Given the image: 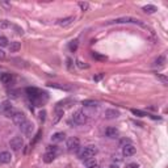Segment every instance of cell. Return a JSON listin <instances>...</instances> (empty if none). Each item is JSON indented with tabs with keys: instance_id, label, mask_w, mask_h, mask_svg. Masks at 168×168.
<instances>
[{
	"instance_id": "1",
	"label": "cell",
	"mask_w": 168,
	"mask_h": 168,
	"mask_svg": "<svg viewBox=\"0 0 168 168\" xmlns=\"http://www.w3.org/2000/svg\"><path fill=\"white\" fill-rule=\"evenodd\" d=\"M96 154H97V147L93 144H89V146H85L82 150V152L79 154V158L82 159L83 162H85V160H88V159H92Z\"/></svg>"
},
{
	"instance_id": "2",
	"label": "cell",
	"mask_w": 168,
	"mask_h": 168,
	"mask_svg": "<svg viewBox=\"0 0 168 168\" xmlns=\"http://www.w3.org/2000/svg\"><path fill=\"white\" fill-rule=\"evenodd\" d=\"M9 146H11V149L13 151H19L23 149V146H24V139H23V137H20V135H14L12 139L9 141Z\"/></svg>"
},
{
	"instance_id": "3",
	"label": "cell",
	"mask_w": 168,
	"mask_h": 168,
	"mask_svg": "<svg viewBox=\"0 0 168 168\" xmlns=\"http://www.w3.org/2000/svg\"><path fill=\"white\" fill-rule=\"evenodd\" d=\"M72 120H74L76 125H84V123L88 121V117H87V114L83 111H76L74 113V116H72Z\"/></svg>"
},
{
	"instance_id": "4",
	"label": "cell",
	"mask_w": 168,
	"mask_h": 168,
	"mask_svg": "<svg viewBox=\"0 0 168 168\" xmlns=\"http://www.w3.org/2000/svg\"><path fill=\"white\" fill-rule=\"evenodd\" d=\"M11 118H12V121H13V123H14V125H16V126H21V125H23V123L26 121V117H25V114L23 113V112H14L13 113V116L11 117Z\"/></svg>"
},
{
	"instance_id": "5",
	"label": "cell",
	"mask_w": 168,
	"mask_h": 168,
	"mask_svg": "<svg viewBox=\"0 0 168 168\" xmlns=\"http://www.w3.org/2000/svg\"><path fill=\"white\" fill-rule=\"evenodd\" d=\"M80 147V141H79V138L76 137H71L67 139V150L68 151H78Z\"/></svg>"
},
{
	"instance_id": "6",
	"label": "cell",
	"mask_w": 168,
	"mask_h": 168,
	"mask_svg": "<svg viewBox=\"0 0 168 168\" xmlns=\"http://www.w3.org/2000/svg\"><path fill=\"white\" fill-rule=\"evenodd\" d=\"M0 111H2L7 117H12L13 113L16 112V111L13 109V106L11 105L9 101H4V103H3L2 105H0Z\"/></svg>"
},
{
	"instance_id": "7",
	"label": "cell",
	"mask_w": 168,
	"mask_h": 168,
	"mask_svg": "<svg viewBox=\"0 0 168 168\" xmlns=\"http://www.w3.org/2000/svg\"><path fill=\"white\" fill-rule=\"evenodd\" d=\"M113 23H116V24H138V25L143 26V24L141 21L134 19V17H120V19H116Z\"/></svg>"
},
{
	"instance_id": "8",
	"label": "cell",
	"mask_w": 168,
	"mask_h": 168,
	"mask_svg": "<svg viewBox=\"0 0 168 168\" xmlns=\"http://www.w3.org/2000/svg\"><path fill=\"white\" fill-rule=\"evenodd\" d=\"M135 152H137V149L131 143H129V144H126V146H123L122 147V154L125 156H133Z\"/></svg>"
},
{
	"instance_id": "9",
	"label": "cell",
	"mask_w": 168,
	"mask_h": 168,
	"mask_svg": "<svg viewBox=\"0 0 168 168\" xmlns=\"http://www.w3.org/2000/svg\"><path fill=\"white\" fill-rule=\"evenodd\" d=\"M20 129H21V131L25 134V135H32V131H33V125H32V122H29L28 120L23 123V125L20 126Z\"/></svg>"
},
{
	"instance_id": "10",
	"label": "cell",
	"mask_w": 168,
	"mask_h": 168,
	"mask_svg": "<svg viewBox=\"0 0 168 168\" xmlns=\"http://www.w3.org/2000/svg\"><path fill=\"white\" fill-rule=\"evenodd\" d=\"M12 160V155L9 151H2L0 152V163L3 164H8Z\"/></svg>"
},
{
	"instance_id": "11",
	"label": "cell",
	"mask_w": 168,
	"mask_h": 168,
	"mask_svg": "<svg viewBox=\"0 0 168 168\" xmlns=\"http://www.w3.org/2000/svg\"><path fill=\"white\" fill-rule=\"evenodd\" d=\"M105 118L106 120H114V118H117V117L120 116V113L116 111V109H106L105 111Z\"/></svg>"
},
{
	"instance_id": "12",
	"label": "cell",
	"mask_w": 168,
	"mask_h": 168,
	"mask_svg": "<svg viewBox=\"0 0 168 168\" xmlns=\"http://www.w3.org/2000/svg\"><path fill=\"white\" fill-rule=\"evenodd\" d=\"M26 93L29 95V97H32L33 100L41 99V92L35 88H26Z\"/></svg>"
},
{
	"instance_id": "13",
	"label": "cell",
	"mask_w": 168,
	"mask_h": 168,
	"mask_svg": "<svg viewBox=\"0 0 168 168\" xmlns=\"http://www.w3.org/2000/svg\"><path fill=\"white\" fill-rule=\"evenodd\" d=\"M66 139V134L64 133H55L53 137H51V141L54 143H59V142H63Z\"/></svg>"
},
{
	"instance_id": "14",
	"label": "cell",
	"mask_w": 168,
	"mask_h": 168,
	"mask_svg": "<svg viewBox=\"0 0 168 168\" xmlns=\"http://www.w3.org/2000/svg\"><path fill=\"white\" fill-rule=\"evenodd\" d=\"M105 134H106V137H109V138H116L117 135H118V130H117L116 127H108V129L105 130Z\"/></svg>"
},
{
	"instance_id": "15",
	"label": "cell",
	"mask_w": 168,
	"mask_h": 168,
	"mask_svg": "<svg viewBox=\"0 0 168 168\" xmlns=\"http://www.w3.org/2000/svg\"><path fill=\"white\" fill-rule=\"evenodd\" d=\"M11 80H12V75L8 74V72H5V74H2V75H0V82L4 83V84L11 83Z\"/></svg>"
},
{
	"instance_id": "16",
	"label": "cell",
	"mask_w": 168,
	"mask_h": 168,
	"mask_svg": "<svg viewBox=\"0 0 168 168\" xmlns=\"http://www.w3.org/2000/svg\"><path fill=\"white\" fill-rule=\"evenodd\" d=\"M74 20H75L74 17H72V16H70V17H66V19H62V20H59V23H58V24H59L61 26H67V25H70V24H71Z\"/></svg>"
},
{
	"instance_id": "17",
	"label": "cell",
	"mask_w": 168,
	"mask_h": 168,
	"mask_svg": "<svg viewBox=\"0 0 168 168\" xmlns=\"http://www.w3.org/2000/svg\"><path fill=\"white\" fill-rule=\"evenodd\" d=\"M20 49H21V43L20 42H11V45H9L11 53H17Z\"/></svg>"
},
{
	"instance_id": "18",
	"label": "cell",
	"mask_w": 168,
	"mask_h": 168,
	"mask_svg": "<svg viewBox=\"0 0 168 168\" xmlns=\"http://www.w3.org/2000/svg\"><path fill=\"white\" fill-rule=\"evenodd\" d=\"M84 163H85V167L87 168H97V162H96V159H95V158L85 160Z\"/></svg>"
},
{
	"instance_id": "19",
	"label": "cell",
	"mask_w": 168,
	"mask_h": 168,
	"mask_svg": "<svg viewBox=\"0 0 168 168\" xmlns=\"http://www.w3.org/2000/svg\"><path fill=\"white\" fill-rule=\"evenodd\" d=\"M43 162L45 163H51L53 160L55 159V154H51V152H46L45 155H43Z\"/></svg>"
},
{
	"instance_id": "20",
	"label": "cell",
	"mask_w": 168,
	"mask_h": 168,
	"mask_svg": "<svg viewBox=\"0 0 168 168\" xmlns=\"http://www.w3.org/2000/svg\"><path fill=\"white\" fill-rule=\"evenodd\" d=\"M164 63H165V57L164 55H159L155 59V66H158V67H163Z\"/></svg>"
},
{
	"instance_id": "21",
	"label": "cell",
	"mask_w": 168,
	"mask_h": 168,
	"mask_svg": "<svg viewBox=\"0 0 168 168\" xmlns=\"http://www.w3.org/2000/svg\"><path fill=\"white\" fill-rule=\"evenodd\" d=\"M143 11L146 12V13H154L155 11H156V7L155 5H144L143 7Z\"/></svg>"
},
{
	"instance_id": "22",
	"label": "cell",
	"mask_w": 168,
	"mask_h": 168,
	"mask_svg": "<svg viewBox=\"0 0 168 168\" xmlns=\"http://www.w3.org/2000/svg\"><path fill=\"white\" fill-rule=\"evenodd\" d=\"M46 152H51V154H55L57 155L58 147H57V146H54V144H50V146H47V147H46Z\"/></svg>"
},
{
	"instance_id": "23",
	"label": "cell",
	"mask_w": 168,
	"mask_h": 168,
	"mask_svg": "<svg viewBox=\"0 0 168 168\" xmlns=\"http://www.w3.org/2000/svg\"><path fill=\"white\" fill-rule=\"evenodd\" d=\"M5 46H9L8 38L7 37H0V47H5Z\"/></svg>"
},
{
	"instance_id": "24",
	"label": "cell",
	"mask_w": 168,
	"mask_h": 168,
	"mask_svg": "<svg viewBox=\"0 0 168 168\" xmlns=\"http://www.w3.org/2000/svg\"><path fill=\"white\" fill-rule=\"evenodd\" d=\"M79 7H80V9H82V11H88L89 4L85 3V2H80V3H79Z\"/></svg>"
},
{
	"instance_id": "25",
	"label": "cell",
	"mask_w": 168,
	"mask_h": 168,
	"mask_svg": "<svg viewBox=\"0 0 168 168\" xmlns=\"http://www.w3.org/2000/svg\"><path fill=\"white\" fill-rule=\"evenodd\" d=\"M131 113L135 114V116H138V117H144V116H147L144 112H142V111H137V109H131Z\"/></svg>"
},
{
	"instance_id": "26",
	"label": "cell",
	"mask_w": 168,
	"mask_h": 168,
	"mask_svg": "<svg viewBox=\"0 0 168 168\" xmlns=\"http://www.w3.org/2000/svg\"><path fill=\"white\" fill-rule=\"evenodd\" d=\"M76 64H78V67H79V68H87V67H88V64L83 63L80 59H78V61H76Z\"/></svg>"
},
{
	"instance_id": "27",
	"label": "cell",
	"mask_w": 168,
	"mask_h": 168,
	"mask_svg": "<svg viewBox=\"0 0 168 168\" xmlns=\"http://www.w3.org/2000/svg\"><path fill=\"white\" fill-rule=\"evenodd\" d=\"M83 105L84 106H96V103H93V101H88V100H85V101H83Z\"/></svg>"
},
{
	"instance_id": "28",
	"label": "cell",
	"mask_w": 168,
	"mask_h": 168,
	"mask_svg": "<svg viewBox=\"0 0 168 168\" xmlns=\"http://www.w3.org/2000/svg\"><path fill=\"white\" fill-rule=\"evenodd\" d=\"M62 116H63V111H58L57 114H55V120H54V122H58V121H59V118H61Z\"/></svg>"
},
{
	"instance_id": "29",
	"label": "cell",
	"mask_w": 168,
	"mask_h": 168,
	"mask_svg": "<svg viewBox=\"0 0 168 168\" xmlns=\"http://www.w3.org/2000/svg\"><path fill=\"white\" fill-rule=\"evenodd\" d=\"M93 58H96V59H99V61H106V57H101L97 53H93Z\"/></svg>"
},
{
	"instance_id": "30",
	"label": "cell",
	"mask_w": 168,
	"mask_h": 168,
	"mask_svg": "<svg viewBox=\"0 0 168 168\" xmlns=\"http://www.w3.org/2000/svg\"><path fill=\"white\" fill-rule=\"evenodd\" d=\"M158 79L160 80V82H162L163 84H167L168 83V80H167V78L165 76H162V75H158Z\"/></svg>"
},
{
	"instance_id": "31",
	"label": "cell",
	"mask_w": 168,
	"mask_h": 168,
	"mask_svg": "<svg viewBox=\"0 0 168 168\" xmlns=\"http://www.w3.org/2000/svg\"><path fill=\"white\" fill-rule=\"evenodd\" d=\"M76 47H78V42L76 41H72L71 45H70V49L71 50H76Z\"/></svg>"
},
{
	"instance_id": "32",
	"label": "cell",
	"mask_w": 168,
	"mask_h": 168,
	"mask_svg": "<svg viewBox=\"0 0 168 168\" xmlns=\"http://www.w3.org/2000/svg\"><path fill=\"white\" fill-rule=\"evenodd\" d=\"M45 116H46V112L45 111H41L40 112V120L41 121H45Z\"/></svg>"
},
{
	"instance_id": "33",
	"label": "cell",
	"mask_w": 168,
	"mask_h": 168,
	"mask_svg": "<svg viewBox=\"0 0 168 168\" xmlns=\"http://www.w3.org/2000/svg\"><path fill=\"white\" fill-rule=\"evenodd\" d=\"M126 168H139V165H138L137 163H129L126 165Z\"/></svg>"
},
{
	"instance_id": "34",
	"label": "cell",
	"mask_w": 168,
	"mask_h": 168,
	"mask_svg": "<svg viewBox=\"0 0 168 168\" xmlns=\"http://www.w3.org/2000/svg\"><path fill=\"white\" fill-rule=\"evenodd\" d=\"M129 143H130V141H129V139H122V141L120 142V144L122 146V147H123V146H126V144H129Z\"/></svg>"
},
{
	"instance_id": "35",
	"label": "cell",
	"mask_w": 168,
	"mask_h": 168,
	"mask_svg": "<svg viewBox=\"0 0 168 168\" xmlns=\"http://www.w3.org/2000/svg\"><path fill=\"white\" fill-rule=\"evenodd\" d=\"M4 59H5V53L0 49V61H4Z\"/></svg>"
},
{
	"instance_id": "36",
	"label": "cell",
	"mask_w": 168,
	"mask_h": 168,
	"mask_svg": "<svg viewBox=\"0 0 168 168\" xmlns=\"http://www.w3.org/2000/svg\"><path fill=\"white\" fill-rule=\"evenodd\" d=\"M8 25H9L8 23H5V21H3V23H2V25H0V26H2V28H7Z\"/></svg>"
},
{
	"instance_id": "37",
	"label": "cell",
	"mask_w": 168,
	"mask_h": 168,
	"mask_svg": "<svg viewBox=\"0 0 168 168\" xmlns=\"http://www.w3.org/2000/svg\"><path fill=\"white\" fill-rule=\"evenodd\" d=\"M101 78H103V75H99V76H96V78H95V80H100Z\"/></svg>"
},
{
	"instance_id": "38",
	"label": "cell",
	"mask_w": 168,
	"mask_h": 168,
	"mask_svg": "<svg viewBox=\"0 0 168 168\" xmlns=\"http://www.w3.org/2000/svg\"><path fill=\"white\" fill-rule=\"evenodd\" d=\"M111 168H118V167H117V165H112Z\"/></svg>"
}]
</instances>
